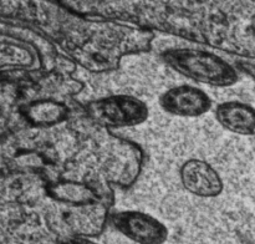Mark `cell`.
Here are the masks:
<instances>
[{
  "mask_svg": "<svg viewBox=\"0 0 255 244\" xmlns=\"http://www.w3.org/2000/svg\"><path fill=\"white\" fill-rule=\"evenodd\" d=\"M87 20L115 21L217 49L224 1H61Z\"/></svg>",
  "mask_w": 255,
  "mask_h": 244,
  "instance_id": "cell-1",
  "label": "cell"
},
{
  "mask_svg": "<svg viewBox=\"0 0 255 244\" xmlns=\"http://www.w3.org/2000/svg\"><path fill=\"white\" fill-rule=\"evenodd\" d=\"M154 39L156 34L149 30L76 15L56 47L77 66L104 74L119 69L124 57L148 52Z\"/></svg>",
  "mask_w": 255,
  "mask_h": 244,
  "instance_id": "cell-2",
  "label": "cell"
},
{
  "mask_svg": "<svg viewBox=\"0 0 255 244\" xmlns=\"http://www.w3.org/2000/svg\"><path fill=\"white\" fill-rule=\"evenodd\" d=\"M79 134L89 137L94 144L97 173L111 186L128 189L138 181L144 163V152L137 142L122 138L110 129L95 123L85 115L75 123Z\"/></svg>",
  "mask_w": 255,
  "mask_h": 244,
  "instance_id": "cell-3",
  "label": "cell"
},
{
  "mask_svg": "<svg viewBox=\"0 0 255 244\" xmlns=\"http://www.w3.org/2000/svg\"><path fill=\"white\" fill-rule=\"evenodd\" d=\"M167 66L182 76L214 87H229L238 82L236 67L209 50L194 47H173L161 52Z\"/></svg>",
  "mask_w": 255,
  "mask_h": 244,
  "instance_id": "cell-4",
  "label": "cell"
},
{
  "mask_svg": "<svg viewBox=\"0 0 255 244\" xmlns=\"http://www.w3.org/2000/svg\"><path fill=\"white\" fill-rule=\"evenodd\" d=\"M217 49L255 60V1H224L223 29Z\"/></svg>",
  "mask_w": 255,
  "mask_h": 244,
  "instance_id": "cell-5",
  "label": "cell"
},
{
  "mask_svg": "<svg viewBox=\"0 0 255 244\" xmlns=\"http://www.w3.org/2000/svg\"><path fill=\"white\" fill-rule=\"evenodd\" d=\"M84 112L90 120L107 129L143 123L149 110L142 100L131 95H110L86 102Z\"/></svg>",
  "mask_w": 255,
  "mask_h": 244,
  "instance_id": "cell-6",
  "label": "cell"
},
{
  "mask_svg": "<svg viewBox=\"0 0 255 244\" xmlns=\"http://www.w3.org/2000/svg\"><path fill=\"white\" fill-rule=\"evenodd\" d=\"M110 209L111 207L106 203L66 207L59 213V219H55L52 229L62 239L96 238L104 233L110 222Z\"/></svg>",
  "mask_w": 255,
  "mask_h": 244,
  "instance_id": "cell-7",
  "label": "cell"
},
{
  "mask_svg": "<svg viewBox=\"0 0 255 244\" xmlns=\"http://www.w3.org/2000/svg\"><path fill=\"white\" fill-rule=\"evenodd\" d=\"M110 223L117 232L137 244H163L168 239V228L144 212L117 211L110 216Z\"/></svg>",
  "mask_w": 255,
  "mask_h": 244,
  "instance_id": "cell-8",
  "label": "cell"
},
{
  "mask_svg": "<svg viewBox=\"0 0 255 244\" xmlns=\"http://www.w3.org/2000/svg\"><path fill=\"white\" fill-rule=\"evenodd\" d=\"M158 104L164 112L184 119L203 116L212 109V99L203 90L191 85H179L166 90Z\"/></svg>",
  "mask_w": 255,
  "mask_h": 244,
  "instance_id": "cell-9",
  "label": "cell"
},
{
  "mask_svg": "<svg viewBox=\"0 0 255 244\" xmlns=\"http://www.w3.org/2000/svg\"><path fill=\"white\" fill-rule=\"evenodd\" d=\"M179 179L187 192L201 198H214L223 192L221 174L209 162L189 158L179 167Z\"/></svg>",
  "mask_w": 255,
  "mask_h": 244,
  "instance_id": "cell-10",
  "label": "cell"
},
{
  "mask_svg": "<svg viewBox=\"0 0 255 244\" xmlns=\"http://www.w3.org/2000/svg\"><path fill=\"white\" fill-rule=\"evenodd\" d=\"M47 197L64 207H81L94 203H106L100 192L89 182L76 178H57L45 186Z\"/></svg>",
  "mask_w": 255,
  "mask_h": 244,
  "instance_id": "cell-11",
  "label": "cell"
},
{
  "mask_svg": "<svg viewBox=\"0 0 255 244\" xmlns=\"http://www.w3.org/2000/svg\"><path fill=\"white\" fill-rule=\"evenodd\" d=\"M216 120L232 133L255 136V109L246 102H222L216 107Z\"/></svg>",
  "mask_w": 255,
  "mask_h": 244,
  "instance_id": "cell-12",
  "label": "cell"
},
{
  "mask_svg": "<svg viewBox=\"0 0 255 244\" xmlns=\"http://www.w3.org/2000/svg\"><path fill=\"white\" fill-rule=\"evenodd\" d=\"M70 114L67 102L54 99H34L24 109L25 119L39 128L59 126L70 119Z\"/></svg>",
  "mask_w": 255,
  "mask_h": 244,
  "instance_id": "cell-13",
  "label": "cell"
},
{
  "mask_svg": "<svg viewBox=\"0 0 255 244\" xmlns=\"http://www.w3.org/2000/svg\"><path fill=\"white\" fill-rule=\"evenodd\" d=\"M39 89L41 95L37 99H54L66 102L70 97L76 96L82 91L84 84L74 77V75H66L56 70L42 72L39 81Z\"/></svg>",
  "mask_w": 255,
  "mask_h": 244,
  "instance_id": "cell-14",
  "label": "cell"
},
{
  "mask_svg": "<svg viewBox=\"0 0 255 244\" xmlns=\"http://www.w3.org/2000/svg\"><path fill=\"white\" fill-rule=\"evenodd\" d=\"M237 67L243 72L244 75L249 76L255 81V62L252 61H239Z\"/></svg>",
  "mask_w": 255,
  "mask_h": 244,
  "instance_id": "cell-15",
  "label": "cell"
},
{
  "mask_svg": "<svg viewBox=\"0 0 255 244\" xmlns=\"http://www.w3.org/2000/svg\"><path fill=\"white\" fill-rule=\"evenodd\" d=\"M60 244H99V243L86 238H69V239H61V243Z\"/></svg>",
  "mask_w": 255,
  "mask_h": 244,
  "instance_id": "cell-16",
  "label": "cell"
}]
</instances>
